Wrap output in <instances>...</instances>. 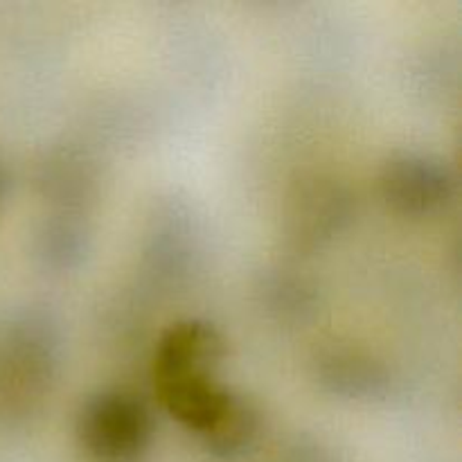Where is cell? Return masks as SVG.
<instances>
[{"label": "cell", "instance_id": "6da1fadb", "mask_svg": "<svg viewBox=\"0 0 462 462\" xmlns=\"http://www.w3.org/2000/svg\"><path fill=\"white\" fill-rule=\"evenodd\" d=\"M61 365L59 329L43 311L0 323V429L30 424L52 395Z\"/></svg>", "mask_w": 462, "mask_h": 462}, {"label": "cell", "instance_id": "7a4b0ae2", "mask_svg": "<svg viewBox=\"0 0 462 462\" xmlns=\"http://www.w3.org/2000/svg\"><path fill=\"white\" fill-rule=\"evenodd\" d=\"M75 433L95 462H140L152 447L153 418L135 393L104 388L81 402Z\"/></svg>", "mask_w": 462, "mask_h": 462}, {"label": "cell", "instance_id": "3957f363", "mask_svg": "<svg viewBox=\"0 0 462 462\" xmlns=\"http://www.w3.org/2000/svg\"><path fill=\"white\" fill-rule=\"evenodd\" d=\"M356 197L334 174H302L289 188L282 206V237L291 251H323L355 221Z\"/></svg>", "mask_w": 462, "mask_h": 462}, {"label": "cell", "instance_id": "277c9868", "mask_svg": "<svg viewBox=\"0 0 462 462\" xmlns=\"http://www.w3.org/2000/svg\"><path fill=\"white\" fill-rule=\"evenodd\" d=\"M379 194L409 219L440 215L456 197V174L445 158L422 149H397L379 170Z\"/></svg>", "mask_w": 462, "mask_h": 462}, {"label": "cell", "instance_id": "5b68a950", "mask_svg": "<svg viewBox=\"0 0 462 462\" xmlns=\"http://www.w3.org/2000/svg\"><path fill=\"white\" fill-rule=\"evenodd\" d=\"M224 356V337L210 320H176L161 334L153 350V382L217 374Z\"/></svg>", "mask_w": 462, "mask_h": 462}, {"label": "cell", "instance_id": "8992f818", "mask_svg": "<svg viewBox=\"0 0 462 462\" xmlns=\"http://www.w3.org/2000/svg\"><path fill=\"white\" fill-rule=\"evenodd\" d=\"M314 379L320 391L347 402L382 400L391 388L386 365L356 346L323 347L314 359Z\"/></svg>", "mask_w": 462, "mask_h": 462}, {"label": "cell", "instance_id": "52a82bcc", "mask_svg": "<svg viewBox=\"0 0 462 462\" xmlns=\"http://www.w3.org/2000/svg\"><path fill=\"white\" fill-rule=\"evenodd\" d=\"M39 183L43 188L50 203L59 208V212H77L93 199L97 188L93 162L79 152L72 149H57L45 156L41 162Z\"/></svg>", "mask_w": 462, "mask_h": 462}, {"label": "cell", "instance_id": "ba28073f", "mask_svg": "<svg viewBox=\"0 0 462 462\" xmlns=\"http://www.w3.org/2000/svg\"><path fill=\"white\" fill-rule=\"evenodd\" d=\"M90 246L86 221L77 212H54L45 217L34 233V257L43 269L63 273L84 262Z\"/></svg>", "mask_w": 462, "mask_h": 462}, {"label": "cell", "instance_id": "9c48e42d", "mask_svg": "<svg viewBox=\"0 0 462 462\" xmlns=\"http://www.w3.org/2000/svg\"><path fill=\"white\" fill-rule=\"evenodd\" d=\"M260 411L255 409L251 400L244 395L237 397L230 413L221 420L219 427L203 440V445L221 458H233V456L244 454L248 447L255 442L257 431H260Z\"/></svg>", "mask_w": 462, "mask_h": 462}, {"label": "cell", "instance_id": "30bf717a", "mask_svg": "<svg viewBox=\"0 0 462 462\" xmlns=\"http://www.w3.org/2000/svg\"><path fill=\"white\" fill-rule=\"evenodd\" d=\"M266 296H269L271 307L284 311V316H305L307 311L314 310L316 293L314 287L305 278L296 275H273L266 284Z\"/></svg>", "mask_w": 462, "mask_h": 462}, {"label": "cell", "instance_id": "8fae6325", "mask_svg": "<svg viewBox=\"0 0 462 462\" xmlns=\"http://www.w3.org/2000/svg\"><path fill=\"white\" fill-rule=\"evenodd\" d=\"M9 188H12V179H9V170H7V165H5V162L0 161V206H3L5 199H7Z\"/></svg>", "mask_w": 462, "mask_h": 462}]
</instances>
